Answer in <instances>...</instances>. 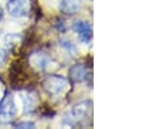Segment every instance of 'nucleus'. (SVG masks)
Returning a JSON list of instances; mask_svg holds the SVG:
<instances>
[{"label":"nucleus","mask_w":147,"mask_h":129,"mask_svg":"<svg viewBox=\"0 0 147 129\" xmlns=\"http://www.w3.org/2000/svg\"><path fill=\"white\" fill-rule=\"evenodd\" d=\"M52 60L45 52H34L30 57V64L40 70H46L51 65Z\"/></svg>","instance_id":"nucleus-7"},{"label":"nucleus","mask_w":147,"mask_h":129,"mask_svg":"<svg viewBox=\"0 0 147 129\" xmlns=\"http://www.w3.org/2000/svg\"><path fill=\"white\" fill-rule=\"evenodd\" d=\"M42 87L51 97H59L64 94L69 87V82L65 77L59 74H50L42 81Z\"/></svg>","instance_id":"nucleus-2"},{"label":"nucleus","mask_w":147,"mask_h":129,"mask_svg":"<svg viewBox=\"0 0 147 129\" xmlns=\"http://www.w3.org/2000/svg\"><path fill=\"white\" fill-rule=\"evenodd\" d=\"M7 11L13 17H26L30 13V0H8Z\"/></svg>","instance_id":"nucleus-4"},{"label":"nucleus","mask_w":147,"mask_h":129,"mask_svg":"<svg viewBox=\"0 0 147 129\" xmlns=\"http://www.w3.org/2000/svg\"><path fill=\"white\" fill-rule=\"evenodd\" d=\"M7 57H8L7 51L4 50V48L0 47V67H3V65H4V63L7 61Z\"/></svg>","instance_id":"nucleus-11"},{"label":"nucleus","mask_w":147,"mask_h":129,"mask_svg":"<svg viewBox=\"0 0 147 129\" xmlns=\"http://www.w3.org/2000/svg\"><path fill=\"white\" fill-rule=\"evenodd\" d=\"M60 47L64 48V50H67L68 52H70V53H76L78 51L77 47H76V45L69 39H61L60 41Z\"/></svg>","instance_id":"nucleus-10"},{"label":"nucleus","mask_w":147,"mask_h":129,"mask_svg":"<svg viewBox=\"0 0 147 129\" xmlns=\"http://www.w3.org/2000/svg\"><path fill=\"white\" fill-rule=\"evenodd\" d=\"M1 18H3V8L0 7V21H1Z\"/></svg>","instance_id":"nucleus-13"},{"label":"nucleus","mask_w":147,"mask_h":129,"mask_svg":"<svg viewBox=\"0 0 147 129\" xmlns=\"http://www.w3.org/2000/svg\"><path fill=\"white\" fill-rule=\"evenodd\" d=\"M16 128H34V123L31 121H26V123H18Z\"/></svg>","instance_id":"nucleus-12"},{"label":"nucleus","mask_w":147,"mask_h":129,"mask_svg":"<svg viewBox=\"0 0 147 129\" xmlns=\"http://www.w3.org/2000/svg\"><path fill=\"white\" fill-rule=\"evenodd\" d=\"M91 108L92 103L90 101H83L74 104L65 116L64 124L68 126H76L83 124V121L89 120L90 116H91Z\"/></svg>","instance_id":"nucleus-1"},{"label":"nucleus","mask_w":147,"mask_h":129,"mask_svg":"<svg viewBox=\"0 0 147 129\" xmlns=\"http://www.w3.org/2000/svg\"><path fill=\"white\" fill-rule=\"evenodd\" d=\"M22 101H24V107H25V113H33L38 108L39 99L35 93L31 91H26L22 94Z\"/></svg>","instance_id":"nucleus-8"},{"label":"nucleus","mask_w":147,"mask_h":129,"mask_svg":"<svg viewBox=\"0 0 147 129\" xmlns=\"http://www.w3.org/2000/svg\"><path fill=\"white\" fill-rule=\"evenodd\" d=\"M17 106L12 94H4L0 99V124H9L16 119Z\"/></svg>","instance_id":"nucleus-3"},{"label":"nucleus","mask_w":147,"mask_h":129,"mask_svg":"<svg viewBox=\"0 0 147 129\" xmlns=\"http://www.w3.org/2000/svg\"><path fill=\"white\" fill-rule=\"evenodd\" d=\"M69 78L73 82H86L90 80V70L85 64H76L69 69Z\"/></svg>","instance_id":"nucleus-6"},{"label":"nucleus","mask_w":147,"mask_h":129,"mask_svg":"<svg viewBox=\"0 0 147 129\" xmlns=\"http://www.w3.org/2000/svg\"><path fill=\"white\" fill-rule=\"evenodd\" d=\"M1 86H3V85L0 84V90H1ZM1 94H3V93H0V95H1ZM0 99H1V97H0Z\"/></svg>","instance_id":"nucleus-14"},{"label":"nucleus","mask_w":147,"mask_h":129,"mask_svg":"<svg viewBox=\"0 0 147 129\" xmlns=\"http://www.w3.org/2000/svg\"><path fill=\"white\" fill-rule=\"evenodd\" d=\"M73 30L76 31L80 42L85 43V45H89L92 39V29L87 21H76L73 24Z\"/></svg>","instance_id":"nucleus-5"},{"label":"nucleus","mask_w":147,"mask_h":129,"mask_svg":"<svg viewBox=\"0 0 147 129\" xmlns=\"http://www.w3.org/2000/svg\"><path fill=\"white\" fill-rule=\"evenodd\" d=\"M61 13L64 14H76L81 9L80 0H61L59 4Z\"/></svg>","instance_id":"nucleus-9"}]
</instances>
